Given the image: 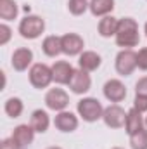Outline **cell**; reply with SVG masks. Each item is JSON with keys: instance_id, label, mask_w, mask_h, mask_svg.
<instances>
[{"instance_id": "6da1fadb", "label": "cell", "mask_w": 147, "mask_h": 149, "mask_svg": "<svg viewBox=\"0 0 147 149\" xmlns=\"http://www.w3.org/2000/svg\"><path fill=\"white\" fill-rule=\"evenodd\" d=\"M116 43L123 49H132L137 47L140 42V33H139V23L133 17H123L119 19L118 31H116Z\"/></svg>"}, {"instance_id": "7a4b0ae2", "label": "cell", "mask_w": 147, "mask_h": 149, "mask_svg": "<svg viewBox=\"0 0 147 149\" xmlns=\"http://www.w3.org/2000/svg\"><path fill=\"white\" fill-rule=\"evenodd\" d=\"M76 111L83 118V121L94 123V121H97V120L102 118L104 108H102V104H101L99 99H95V97H83L81 101H78Z\"/></svg>"}, {"instance_id": "3957f363", "label": "cell", "mask_w": 147, "mask_h": 149, "mask_svg": "<svg viewBox=\"0 0 147 149\" xmlns=\"http://www.w3.org/2000/svg\"><path fill=\"white\" fill-rule=\"evenodd\" d=\"M43 31H45V21L40 16H35V14L26 16L19 23V33H21V37L26 38V40H35Z\"/></svg>"}, {"instance_id": "277c9868", "label": "cell", "mask_w": 147, "mask_h": 149, "mask_svg": "<svg viewBox=\"0 0 147 149\" xmlns=\"http://www.w3.org/2000/svg\"><path fill=\"white\" fill-rule=\"evenodd\" d=\"M30 83L35 88H47L52 81H54V74H52V68H49L43 63H37L30 68Z\"/></svg>"}, {"instance_id": "5b68a950", "label": "cell", "mask_w": 147, "mask_h": 149, "mask_svg": "<svg viewBox=\"0 0 147 149\" xmlns=\"http://www.w3.org/2000/svg\"><path fill=\"white\" fill-rule=\"evenodd\" d=\"M114 68L121 76H130L137 70V52H133L132 49H123L121 52H118Z\"/></svg>"}, {"instance_id": "8992f818", "label": "cell", "mask_w": 147, "mask_h": 149, "mask_svg": "<svg viewBox=\"0 0 147 149\" xmlns=\"http://www.w3.org/2000/svg\"><path fill=\"white\" fill-rule=\"evenodd\" d=\"M45 104L52 111H64L69 104V95L64 88H50L45 95Z\"/></svg>"}, {"instance_id": "52a82bcc", "label": "cell", "mask_w": 147, "mask_h": 149, "mask_svg": "<svg viewBox=\"0 0 147 149\" xmlns=\"http://www.w3.org/2000/svg\"><path fill=\"white\" fill-rule=\"evenodd\" d=\"M102 120L109 128H121L126 123V113L119 104H111L104 109Z\"/></svg>"}, {"instance_id": "ba28073f", "label": "cell", "mask_w": 147, "mask_h": 149, "mask_svg": "<svg viewBox=\"0 0 147 149\" xmlns=\"http://www.w3.org/2000/svg\"><path fill=\"white\" fill-rule=\"evenodd\" d=\"M102 90H104V97L109 102H121L126 97V87H125V83L121 80H116V78L107 80Z\"/></svg>"}, {"instance_id": "9c48e42d", "label": "cell", "mask_w": 147, "mask_h": 149, "mask_svg": "<svg viewBox=\"0 0 147 149\" xmlns=\"http://www.w3.org/2000/svg\"><path fill=\"white\" fill-rule=\"evenodd\" d=\"M61 43H62V54L66 56H80L83 52L85 42L78 33H66L61 37Z\"/></svg>"}, {"instance_id": "30bf717a", "label": "cell", "mask_w": 147, "mask_h": 149, "mask_svg": "<svg viewBox=\"0 0 147 149\" xmlns=\"http://www.w3.org/2000/svg\"><path fill=\"white\" fill-rule=\"evenodd\" d=\"M54 125L57 130L64 132V134H69V132H74L78 128V116L71 111H59L54 118Z\"/></svg>"}, {"instance_id": "8fae6325", "label": "cell", "mask_w": 147, "mask_h": 149, "mask_svg": "<svg viewBox=\"0 0 147 149\" xmlns=\"http://www.w3.org/2000/svg\"><path fill=\"white\" fill-rule=\"evenodd\" d=\"M90 87H92V78H90L88 71L74 70V74H73V78H71V81H69L71 92L81 95V94H87L90 90Z\"/></svg>"}, {"instance_id": "7c38bea8", "label": "cell", "mask_w": 147, "mask_h": 149, "mask_svg": "<svg viewBox=\"0 0 147 149\" xmlns=\"http://www.w3.org/2000/svg\"><path fill=\"white\" fill-rule=\"evenodd\" d=\"M52 74H54V81L59 85H69L71 78L74 74V68L68 61H57L52 66Z\"/></svg>"}, {"instance_id": "4fadbf2b", "label": "cell", "mask_w": 147, "mask_h": 149, "mask_svg": "<svg viewBox=\"0 0 147 149\" xmlns=\"http://www.w3.org/2000/svg\"><path fill=\"white\" fill-rule=\"evenodd\" d=\"M31 63H33V52H31V49L19 47V49L14 50L12 59H10V64H12V68L16 71H26Z\"/></svg>"}, {"instance_id": "5bb4252c", "label": "cell", "mask_w": 147, "mask_h": 149, "mask_svg": "<svg viewBox=\"0 0 147 149\" xmlns=\"http://www.w3.org/2000/svg\"><path fill=\"white\" fill-rule=\"evenodd\" d=\"M10 137L14 139V142H16L19 148L24 149L33 142V139H35V130H33L31 125H17V127L14 128V132H12Z\"/></svg>"}, {"instance_id": "9a60e30c", "label": "cell", "mask_w": 147, "mask_h": 149, "mask_svg": "<svg viewBox=\"0 0 147 149\" xmlns=\"http://www.w3.org/2000/svg\"><path fill=\"white\" fill-rule=\"evenodd\" d=\"M101 63H102V57H101L97 52H94V50H83V52L80 54V59H78L80 70L88 71V73L95 71V70L101 66Z\"/></svg>"}, {"instance_id": "2e32d148", "label": "cell", "mask_w": 147, "mask_h": 149, "mask_svg": "<svg viewBox=\"0 0 147 149\" xmlns=\"http://www.w3.org/2000/svg\"><path fill=\"white\" fill-rule=\"evenodd\" d=\"M144 125H146V121H144L142 113H140V111H137L135 108H132L130 111L126 113L125 130H126V134H128V135H133V134L140 132V130L144 128Z\"/></svg>"}, {"instance_id": "e0dca14e", "label": "cell", "mask_w": 147, "mask_h": 149, "mask_svg": "<svg viewBox=\"0 0 147 149\" xmlns=\"http://www.w3.org/2000/svg\"><path fill=\"white\" fill-rule=\"evenodd\" d=\"M118 24H119V19L118 17H114V16H104L101 21H99V26H97V30H99V35L104 38H109V37H114L116 35V31H118Z\"/></svg>"}, {"instance_id": "ac0fdd59", "label": "cell", "mask_w": 147, "mask_h": 149, "mask_svg": "<svg viewBox=\"0 0 147 149\" xmlns=\"http://www.w3.org/2000/svg\"><path fill=\"white\" fill-rule=\"evenodd\" d=\"M30 125L33 127V130L38 134H45L49 130V125H50V118L47 111L43 109H37V111L31 113V118H30Z\"/></svg>"}, {"instance_id": "d6986e66", "label": "cell", "mask_w": 147, "mask_h": 149, "mask_svg": "<svg viewBox=\"0 0 147 149\" xmlns=\"http://www.w3.org/2000/svg\"><path fill=\"white\" fill-rule=\"evenodd\" d=\"M42 50L45 56L49 57H57L62 52V43H61V37L57 35H49L42 42Z\"/></svg>"}, {"instance_id": "ffe728a7", "label": "cell", "mask_w": 147, "mask_h": 149, "mask_svg": "<svg viewBox=\"0 0 147 149\" xmlns=\"http://www.w3.org/2000/svg\"><path fill=\"white\" fill-rule=\"evenodd\" d=\"M114 9V0H90V12L95 17L109 16Z\"/></svg>"}, {"instance_id": "44dd1931", "label": "cell", "mask_w": 147, "mask_h": 149, "mask_svg": "<svg viewBox=\"0 0 147 149\" xmlns=\"http://www.w3.org/2000/svg\"><path fill=\"white\" fill-rule=\"evenodd\" d=\"M17 3L14 0H0V17L3 21H12L17 17Z\"/></svg>"}, {"instance_id": "7402d4cb", "label": "cell", "mask_w": 147, "mask_h": 149, "mask_svg": "<svg viewBox=\"0 0 147 149\" xmlns=\"http://www.w3.org/2000/svg\"><path fill=\"white\" fill-rule=\"evenodd\" d=\"M3 109H5V114H7V116H10V118H19L21 113H23V109H24V104H23V101H21L19 97H10V99L5 101Z\"/></svg>"}, {"instance_id": "603a6c76", "label": "cell", "mask_w": 147, "mask_h": 149, "mask_svg": "<svg viewBox=\"0 0 147 149\" xmlns=\"http://www.w3.org/2000/svg\"><path fill=\"white\" fill-rule=\"evenodd\" d=\"M130 148L132 149H147V128L130 135Z\"/></svg>"}, {"instance_id": "cb8c5ba5", "label": "cell", "mask_w": 147, "mask_h": 149, "mask_svg": "<svg viewBox=\"0 0 147 149\" xmlns=\"http://www.w3.org/2000/svg\"><path fill=\"white\" fill-rule=\"evenodd\" d=\"M68 9H69V12L73 16H81L90 9V2L88 0H69Z\"/></svg>"}, {"instance_id": "d4e9b609", "label": "cell", "mask_w": 147, "mask_h": 149, "mask_svg": "<svg viewBox=\"0 0 147 149\" xmlns=\"http://www.w3.org/2000/svg\"><path fill=\"white\" fill-rule=\"evenodd\" d=\"M137 68L142 71H147V47L137 52Z\"/></svg>"}, {"instance_id": "484cf974", "label": "cell", "mask_w": 147, "mask_h": 149, "mask_svg": "<svg viewBox=\"0 0 147 149\" xmlns=\"http://www.w3.org/2000/svg\"><path fill=\"white\" fill-rule=\"evenodd\" d=\"M133 108L140 113H146L147 111V95H137V94H135Z\"/></svg>"}, {"instance_id": "4316f807", "label": "cell", "mask_w": 147, "mask_h": 149, "mask_svg": "<svg viewBox=\"0 0 147 149\" xmlns=\"http://www.w3.org/2000/svg\"><path fill=\"white\" fill-rule=\"evenodd\" d=\"M135 94L137 95H147V76H142L135 83Z\"/></svg>"}, {"instance_id": "83f0119b", "label": "cell", "mask_w": 147, "mask_h": 149, "mask_svg": "<svg viewBox=\"0 0 147 149\" xmlns=\"http://www.w3.org/2000/svg\"><path fill=\"white\" fill-rule=\"evenodd\" d=\"M10 33H12V30L7 24H0V45H5L10 40Z\"/></svg>"}, {"instance_id": "f1b7e54d", "label": "cell", "mask_w": 147, "mask_h": 149, "mask_svg": "<svg viewBox=\"0 0 147 149\" xmlns=\"http://www.w3.org/2000/svg\"><path fill=\"white\" fill-rule=\"evenodd\" d=\"M0 149H21V148H19V146L14 142V139L10 137V139H3V141H2Z\"/></svg>"}, {"instance_id": "f546056e", "label": "cell", "mask_w": 147, "mask_h": 149, "mask_svg": "<svg viewBox=\"0 0 147 149\" xmlns=\"http://www.w3.org/2000/svg\"><path fill=\"white\" fill-rule=\"evenodd\" d=\"M146 37H147V23H146Z\"/></svg>"}, {"instance_id": "4dcf8cb0", "label": "cell", "mask_w": 147, "mask_h": 149, "mask_svg": "<svg viewBox=\"0 0 147 149\" xmlns=\"http://www.w3.org/2000/svg\"><path fill=\"white\" fill-rule=\"evenodd\" d=\"M47 149H61V148H47Z\"/></svg>"}, {"instance_id": "1f68e13d", "label": "cell", "mask_w": 147, "mask_h": 149, "mask_svg": "<svg viewBox=\"0 0 147 149\" xmlns=\"http://www.w3.org/2000/svg\"><path fill=\"white\" fill-rule=\"evenodd\" d=\"M144 121H146V127H147V116H146V120H144Z\"/></svg>"}, {"instance_id": "d6a6232c", "label": "cell", "mask_w": 147, "mask_h": 149, "mask_svg": "<svg viewBox=\"0 0 147 149\" xmlns=\"http://www.w3.org/2000/svg\"><path fill=\"white\" fill-rule=\"evenodd\" d=\"M112 149H123V148H112Z\"/></svg>"}]
</instances>
